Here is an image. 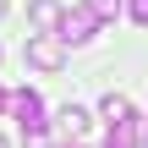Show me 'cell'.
Returning a JSON list of instances; mask_svg holds the SVG:
<instances>
[{
    "instance_id": "cell-3",
    "label": "cell",
    "mask_w": 148,
    "mask_h": 148,
    "mask_svg": "<svg viewBox=\"0 0 148 148\" xmlns=\"http://www.w3.org/2000/svg\"><path fill=\"white\" fill-rule=\"evenodd\" d=\"M93 33H99V11H93V5H71V11L60 16V33H55V38H60V44H88Z\"/></svg>"
},
{
    "instance_id": "cell-9",
    "label": "cell",
    "mask_w": 148,
    "mask_h": 148,
    "mask_svg": "<svg viewBox=\"0 0 148 148\" xmlns=\"http://www.w3.org/2000/svg\"><path fill=\"white\" fill-rule=\"evenodd\" d=\"M126 11H132V22H143V27H148V0H126Z\"/></svg>"
},
{
    "instance_id": "cell-2",
    "label": "cell",
    "mask_w": 148,
    "mask_h": 148,
    "mask_svg": "<svg viewBox=\"0 0 148 148\" xmlns=\"http://www.w3.org/2000/svg\"><path fill=\"white\" fill-rule=\"evenodd\" d=\"M22 60H27L33 71H44V77H55V71L66 66V44H60L55 33H33V38H27V49H22Z\"/></svg>"
},
{
    "instance_id": "cell-11",
    "label": "cell",
    "mask_w": 148,
    "mask_h": 148,
    "mask_svg": "<svg viewBox=\"0 0 148 148\" xmlns=\"http://www.w3.org/2000/svg\"><path fill=\"white\" fill-rule=\"evenodd\" d=\"M0 16H5V0H0Z\"/></svg>"
},
{
    "instance_id": "cell-10",
    "label": "cell",
    "mask_w": 148,
    "mask_h": 148,
    "mask_svg": "<svg viewBox=\"0 0 148 148\" xmlns=\"http://www.w3.org/2000/svg\"><path fill=\"white\" fill-rule=\"evenodd\" d=\"M0 110H11V93H5V88H0Z\"/></svg>"
},
{
    "instance_id": "cell-6",
    "label": "cell",
    "mask_w": 148,
    "mask_h": 148,
    "mask_svg": "<svg viewBox=\"0 0 148 148\" xmlns=\"http://www.w3.org/2000/svg\"><path fill=\"white\" fill-rule=\"evenodd\" d=\"M55 121H60V132H66V137H71V143H77V137H82V132H88V110H82V104H66V110H60V115H55Z\"/></svg>"
},
{
    "instance_id": "cell-8",
    "label": "cell",
    "mask_w": 148,
    "mask_h": 148,
    "mask_svg": "<svg viewBox=\"0 0 148 148\" xmlns=\"http://www.w3.org/2000/svg\"><path fill=\"white\" fill-rule=\"evenodd\" d=\"M88 5H93V11H99V22H104V16H115V11H121V0H88Z\"/></svg>"
},
{
    "instance_id": "cell-5",
    "label": "cell",
    "mask_w": 148,
    "mask_h": 148,
    "mask_svg": "<svg viewBox=\"0 0 148 148\" xmlns=\"http://www.w3.org/2000/svg\"><path fill=\"white\" fill-rule=\"evenodd\" d=\"M143 121H137V115H126V121H115V126H110V137H104V148H137L143 143Z\"/></svg>"
},
{
    "instance_id": "cell-7",
    "label": "cell",
    "mask_w": 148,
    "mask_h": 148,
    "mask_svg": "<svg viewBox=\"0 0 148 148\" xmlns=\"http://www.w3.org/2000/svg\"><path fill=\"white\" fill-rule=\"evenodd\" d=\"M99 110H104V121H110V126H115V121H126V115H132V99H126V93H115V88H110V93H104V104H99Z\"/></svg>"
},
{
    "instance_id": "cell-4",
    "label": "cell",
    "mask_w": 148,
    "mask_h": 148,
    "mask_svg": "<svg viewBox=\"0 0 148 148\" xmlns=\"http://www.w3.org/2000/svg\"><path fill=\"white\" fill-rule=\"evenodd\" d=\"M60 16H66L60 0H33V5H27V22H33L38 33H60Z\"/></svg>"
},
{
    "instance_id": "cell-1",
    "label": "cell",
    "mask_w": 148,
    "mask_h": 148,
    "mask_svg": "<svg viewBox=\"0 0 148 148\" xmlns=\"http://www.w3.org/2000/svg\"><path fill=\"white\" fill-rule=\"evenodd\" d=\"M11 115H16V126H22V143H38L44 126H49V121H44V99H38L33 88H16V93H11Z\"/></svg>"
},
{
    "instance_id": "cell-12",
    "label": "cell",
    "mask_w": 148,
    "mask_h": 148,
    "mask_svg": "<svg viewBox=\"0 0 148 148\" xmlns=\"http://www.w3.org/2000/svg\"><path fill=\"white\" fill-rule=\"evenodd\" d=\"M66 148H82V143H66Z\"/></svg>"
}]
</instances>
